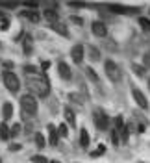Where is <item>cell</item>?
Here are the masks:
<instances>
[{
  "label": "cell",
  "mask_w": 150,
  "mask_h": 163,
  "mask_svg": "<svg viewBox=\"0 0 150 163\" xmlns=\"http://www.w3.org/2000/svg\"><path fill=\"white\" fill-rule=\"evenodd\" d=\"M52 30H54L56 33H61L63 37H69V35H71L69 30H67V26H65L63 22H56V24H52Z\"/></svg>",
  "instance_id": "13"
},
{
  "label": "cell",
  "mask_w": 150,
  "mask_h": 163,
  "mask_svg": "<svg viewBox=\"0 0 150 163\" xmlns=\"http://www.w3.org/2000/svg\"><path fill=\"white\" fill-rule=\"evenodd\" d=\"M93 122H95V126H96L98 130H108V126H109V117H108L106 111L96 109V111L93 113Z\"/></svg>",
  "instance_id": "5"
},
{
  "label": "cell",
  "mask_w": 150,
  "mask_h": 163,
  "mask_svg": "<svg viewBox=\"0 0 150 163\" xmlns=\"http://www.w3.org/2000/svg\"><path fill=\"white\" fill-rule=\"evenodd\" d=\"M20 109L24 115H30V117H35L37 115V109H39V104H37V98L33 95H22L20 97Z\"/></svg>",
  "instance_id": "2"
},
{
  "label": "cell",
  "mask_w": 150,
  "mask_h": 163,
  "mask_svg": "<svg viewBox=\"0 0 150 163\" xmlns=\"http://www.w3.org/2000/svg\"><path fill=\"white\" fill-rule=\"evenodd\" d=\"M58 139H59L58 128L54 124H48V143H50V147H56L58 145Z\"/></svg>",
  "instance_id": "11"
},
{
  "label": "cell",
  "mask_w": 150,
  "mask_h": 163,
  "mask_svg": "<svg viewBox=\"0 0 150 163\" xmlns=\"http://www.w3.org/2000/svg\"><path fill=\"white\" fill-rule=\"evenodd\" d=\"M7 28H9V19L4 17V19L0 20V30H7Z\"/></svg>",
  "instance_id": "34"
},
{
  "label": "cell",
  "mask_w": 150,
  "mask_h": 163,
  "mask_svg": "<svg viewBox=\"0 0 150 163\" xmlns=\"http://www.w3.org/2000/svg\"><path fill=\"white\" fill-rule=\"evenodd\" d=\"M148 85H150V82H148Z\"/></svg>",
  "instance_id": "44"
},
{
  "label": "cell",
  "mask_w": 150,
  "mask_h": 163,
  "mask_svg": "<svg viewBox=\"0 0 150 163\" xmlns=\"http://www.w3.org/2000/svg\"><path fill=\"white\" fill-rule=\"evenodd\" d=\"M104 71H106V76H108L113 84H117V82L122 80V71H121V67H119L113 59H106V61H104Z\"/></svg>",
  "instance_id": "4"
},
{
  "label": "cell",
  "mask_w": 150,
  "mask_h": 163,
  "mask_svg": "<svg viewBox=\"0 0 150 163\" xmlns=\"http://www.w3.org/2000/svg\"><path fill=\"white\" fill-rule=\"evenodd\" d=\"M139 26H141L145 32H150V19L148 17H139Z\"/></svg>",
  "instance_id": "25"
},
{
  "label": "cell",
  "mask_w": 150,
  "mask_h": 163,
  "mask_svg": "<svg viewBox=\"0 0 150 163\" xmlns=\"http://www.w3.org/2000/svg\"><path fill=\"white\" fill-rule=\"evenodd\" d=\"M48 69H50V61H41V71H45V72H46Z\"/></svg>",
  "instance_id": "36"
},
{
  "label": "cell",
  "mask_w": 150,
  "mask_h": 163,
  "mask_svg": "<svg viewBox=\"0 0 150 163\" xmlns=\"http://www.w3.org/2000/svg\"><path fill=\"white\" fill-rule=\"evenodd\" d=\"M24 17L28 19V20H32V22H39V13L37 11H24Z\"/></svg>",
  "instance_id": "23"
},
{
  "label": "cell",
  "mask_w": 150,
  "mask_h": 163,
  "mask_svg": "<svg viewBox=\"0 0 150 163\" xmlns=\"http://www.w3.org/2000/svg\"><path fill=\"white\" fill-rule=\"evenodd\" d=\"M111 143L115 145V147H119L121 145V135H119V130L115 128V130H111Z\"/></svg>",
  "instance_id": "27"
},
{
  "label": "cell",
  "mask_w": 150,
  "mask_h": 163,
  "mask_svg": "<svg viewBox=\"0 0 150 163\" xmlns=\"http://www.w3.org/2000/svg\"><path fill=\"white\" fill-rule=\"evenodd\" d=\"M58 134H59L61 137H67V135H69V132H67V124H63V122H61V124L58 126Z\"/></svg>",
  "instance_id": "29"
},
{
  "label": "cell",
  "mask_w": 150,
  "mask_h": 163,
  "mask_svg": "<svg viewBox=\"0 0 150 163\" xmlns=\"http://www.w3.org/2000/svg\"><path fill=\"white\" fill-rule=\"evenodd\" d=\"M132 97H134L135 104H137V106H139L143 111H147V109H148V100H147L145 93H143L141 89H137L135 85H132Z\"/></svg>",
  "instance_id": "6"
},
{
  "label": "cell",
  "mask_w": 150,
  "mask_h": 163,
  "mask_svg": "<svg viewBox=\"0 0 150 163\" xmlns=\"http://www.w3.org/2000/svg\"><path fill=\"white\" fill-rule=\"evenodd\" d=\"M104 152H106V147H104V145H98V148H96V150H93V152H91V156H93V158H96V156H100V154H104Z\"/></svg>",
  "instance_id": "32"
},
{
  "label": "cell",
  "mask_w": 150,
  "mask_h": 163,
  "mask_svg": "<svg viewBox=\"0 0 150 163\" xmlns=\"http://www.w3.org/2000/svg\"><path fill=\"white\" fill-rule=\"evenodd\" d=\"M58 74H59L61 80H71V78H72L71 67H69L65 61H59V63H58Z\"/></svg>",
  "instance_id": "9"
},
{
  "label": "cell",
  "mask_w": 150,
  "mask_h": 163,
  "mask_svg": "<svg viewBox=\"0 0 150 163\" xmlns=\"http://www.w3.org/2000/svg\"><path fill=\"white\" fill-rule=\"evenodd\" d=\"M0 163H2V160H0Z\"/></svg>",
  "instance_id": "43"
},
{
  "label": "cell",
  "mask_w": 150,
  "mask_h": 163,
  "mask_svg": "<svg viewBox=\"0 0 150 163\" xmlns=\"http://www.w3.org/2000/svg\"><path fill=\"white\" fill-rule=\"evenodd\" d=\"M4 17H6V15H4V13H2V11H0V20H2V19H4Z\"/></svg>",
  "instance_id": "41"
},
{
  "label": "cell",
  "mask_w": 150,
  "mask_h": 163,
  "mask_svg": "<svg viewBox=\"0 0 150 163\" xmlns=\"http://www.w3.org/2000/svg\"><path fill=\"white\" fill-rule=\"evenodd\" d=\"M32 161H35V163H48V160H46L45 156H39V154H35V156H32Z\"/></svg>",
  "instance_id": "33"
},
{
  "label": "cell",
  "mask_w": 150,
  "mask_h": 163,
  "mask_svg": "<svg viewBox=\"0 0 150 163\" xmlns=\"http://www.w3.org/2000/svg\"><path fill=\"white\" fill-rule=\"evenodd\" d=\"M108 9L113 11V13H126V7L119 6V4H108Z\"/></svg>",
  "instance_id": "22"
},
{
  "label": "cell",
  "mask_w": 150,
  "mask_h": 163,
  "mask_svg": "<svg viewBox=\"0 0 150 163\" xmlns=\"http://www.w3.org/2000/svg\"><path fill=\"white\" fill-rule=\"evenodd\" d=\"M45 19H46L48 22H52V24L59 22V13H58V9H56V7H48V6H46V9H45Z\"/></svg>",
  "instance_id": "10"
},
{
  "label": "cell",
  "mask_w": 150,
  "mask_h": 163,
  "mask_svg": "<svg viewBox=\"0 0 150 163\" xmlns=\"http://www.w3.org/2000/svg\"><path fill=\"white\" fill-rule=\"evenodd\" d=\"M19 134H22V126L20 124H13L9 128V137H17Z\"/></svg>",
  "instance_id": "24"
},
{
  "label": "cell",
  "mask_w": 150,
  "mask_h": 163,
  "mask_svg": "<svg viewBox=\"0 0 150 163\" xmlns=\"http://www.w3.org/2000/svg\"><path fill=\"white\" fill-rule=\"evenodd\" d=\"M0 139H2V141H7V139H9V128L6 126V122L0 124Z\"/></svg>",
  "instance_id": "21"
},
{
  "label": "cell",
  "mask_w": 150,
  "mask_h": 163,
  "mask_svg": "<svg viewBox=\"0 0 150 163\" xmlns=\"http://www.w3.org/2000/svg\"><path fill=\"white\" fill-rule=\"evenodd\" d=\"M89 58H91V61H98L100 59V50L96 46H89Z\"/></svg>",
  "instance_id": "19"
},
{
  "label": "cell",
  "mask_w": 150,
  "mask_h": 163,
  "mask_svg": "<svg viewBox=\"0 0 150 163\" xmlns=\"http://www.w3.org/2000/svg\"><path fill=\"white\" fill-rule=\"evenodd\" d=\"M65 119H67V122L71 124V126H76V117H74V113H72V109L71 108H65Z\"/></svg>",
  "instance_id": "17"
},
{
  "label": "cell",
  "mask_w": 150,
  "mask_h": 163,
  "mask_svg": "<svg viewBox=\"0 0 150 163\" xmlns=\"http://www.w3.org/2000/svg\"><path fill=\"white\" fill-rule=\"evenodd\" d=\"M35 145H37V148H45L46 147V139H45V135L41 132L35 134Z\"/></svg>",
  "instance_id": "18"
},
{
  "label": "cell",
  "mask_w": 150,
  "mask_h": 163,
  "mask_svg": "<svg viewBox=\"0 0 150 163\" xmlns=\"http://www.w3.org/2000/svg\"><path fill=\"white\" fill-rule=\"evenodd\" d=\"M11 117H13V104L11 102H4V106H2V119H4V122H7Z\"/></svg>",
  "instance_id": "12"
},
{
  "label": "cell",
  "mask_w": 150,
  "mask_h": 163,
  "mask_svg": "<svg viewBox=\"0 0 150 163\" xmlns=\"http://www.w3.org/2000/svg\"><path fill=\"white\" fill-rule=\"evenodd\" d=\"M91 32L96 35V37H106L108 35V28L102 20H93L91 22Z\"/></svg>",
  "instance_id": "7"
},
{
  "label": "cell",
  "mask_w": 150,
  "mask_h": 163,
  "mask_svg": "<svg viewBox=\"0 0 150 163\" xmlns=\"http://www.w3.org/2000/svg\"><path fill=\"white\" fill-rule=\"evenodd\" d=\"M17 6L19 4L15 2H0V7H6V9H17Z\"/></svg>",
  "instance_id": "30"
},
{
  "label": "cell",
  "mask_w": 150,
  "mask_h": 163,
  "mask_svg": "<svg viewBox=\"0 0 150 163\" xmlns=\"http://www.w3.org/2000/svg\"><path fill=\"white\" fill-rule=\"evenodd\" d=\"M2 80H4V85L7 87L9 93L17 95V93L20 91V80H19V76H17L13 71H4V72H2Z\"/></svg>",
  "instance_id": "3"
},
{
  "label": "cell",
  "mask_w": 150,
  "mask_h": 163,
  "mask_svg": "<svg viewBox=\"0 0 150 163\" xmlns=\"http://www.w3.org/2000/svg\"><path fill=\"white\" fill-rule=\"evenodd\" d=\"M72 22H76V24H82V22H84V20H82V19H80V17H76V15H74V17H72Z\"/></svg>",
  "instance_id": "38"
},
{
  "label": "cell",
  "mask_w": 150,
  "mask_h": 163,
  "mask_svg": "<svg viewBox=\"0 0 150 163\" xmlns=\"http://www.w3.org/2000/svg\"><path fill=\"white\" fill-rule=\"evenodd\" d=\"M80 147H82V148H87V147H89V132H87L85 128L80 130Z\"/></svg>",
  "instance_id": "14"
},
{
  "label": "cell",
  "mask_w": 150,
  "mask_h": 163,
  "mask_svg": "<svg viewBox=\"0 0 150 163\" xmlns=\"http://www.w3.org/2000/svg\"><path fill=\"white\" fill-rule=\"evenodd\" d=\"M71 58H72V61L76 65H80L84 61V45H74L71 48Z\"/></svg>",
  "instance_id": "8"
},
{
  "label": "cell",
  "mask_w": 150,
  "mask_h": 163,
  "mask_svg": "<svg viewBox=\"0 0 150 163\" xmlns=\"http://www.w3.org/2000/svg\"><path fill=\"white\" fill-rule=\"evenodd\" d=\"M20 148H22V147H20L19 143H13V145H9V150H11V152H15V150H20Z\"/></svg>",
  "instance_id": "37"
},
{
  "label": "cell",
  "mask_w": 150,
  "mask_h": 163,
  "mask_svg": "<svg viewBox=\"0 0 150 163\" xmlns=\"http://www.w3.org/2000/svg\"><path fill=\"white\" fill-rule=\"evenodd\" d=\"M141 163H143V161H141Z\"/></svg>",
  "instance_id": "45"
},
{
  "label": "cell",
  "mask_w": 150,
  "mask_h": 163,
  "mask_svg": "<svg viewBox=\"0 0 150 163\" xmlns=\"http://www.w3.org/2000/svg\"><path fill=\"white\" fill-rule=\"evenodd\" d=\"M143 67L145 69H150V50H147L143 54Z\"/></svg>",
  "instance_id": "28"
},
{
  "label": "cell",
  "mask_w": 150,
  "mask_h": 163,
  "mask_svg": "<svg viewBox=\"0 0 150 163\" xmlns=\"http://www.w3.org/2000/svg\"><path fill=\"white\" fill-rule=\"evenodd\" d=\"M119 135H121V141H122V143H128V137H130V130H128V126H124L122 130H119Z\"/></svg>",
  "instance_id": "26"
},
{
  "label": "cell",
  "mask_w": 150,
  "mask_h": 163,
  "mask_svg": "<svg viewBox=\"0 0 150 163\" xmlns=\"http://www.w3.org/2000/svg\"><path fill=\"white\" fill-rule=\"evenodd\" d=\"M2 65H4V67H7V69H11V67H13V63H11V61H2Z\"/></svg>",
  "instance_id": "39"
},
{
  "label": "cell",
  "mask_w": 150,
  "mask_h": 163,
  "mask_svg": "<svg viewBox=\"0 0 150 163\" xmlns=\"http://www.w3.org/2000/svg\"><path fill=\"white\" fill-rule=\"evenodd\" d=\"M26 87L30 89V95H33L35 98H46L50 95V82L45 74L26 76Z\"/></svg>",
  "instance_id": "1"
},
{
  "label": "cell",
  "mask_w": 150,
  "mask_h": 163,
  "mask_svg": "<svg viewBox=\"0 0 150 163\" xmlns=\"http://www.w3.org/2000/svg\"><path fill=\"white\" fill-rule=\"evenodd\" d=\"M52 163H59V161H52Z\"/></svg>",
  "instance_id": "42"
},
{
  "label": "cell",
  "mask_w": 150,
  "mask_h": 163,
  "mask_svg": "<svg viewBox=\"0 0 150 163\" xmlns=\"http://www.w3.org/2000/svg\"><path fill=\"white\" fill-rule=\"evenodd\" d=\"M30 132H32V124H26V132L24 134H30Z\"/></svg>",
  "instance_id": "40"
},
{
  "label": "cell",
  "mask_w": 150,
  "mask_h": 163,
  "mask_svg": "<svg viewBox=\"0 0 150 163\" xmlns=\"http://www.w3.org/2000/svg\"><path fill=\"white\" fill-rule=\"evenodd\" d=\"M132 71H134V74H135V76H139V78H141V76H145V71H147V69H145L143 65L132 63Z\"/></svg>",
  "instance_id": "20"
},
{
  "label": "cell",
  "mask_w": 150,
  "mask_h": 163,
  "mask_svg": "<svg viewBox=\"0 0 150 163\" xmlns=\"http://www.w3.org/2000/svg\"><path fill=\"white\" fill-rule=\"evenodd\" d=\"M32 43H33V39H32L30 35H26V37H24V41H22V48H24V54H26V56H30V54H32V48H33V46H32Z\"/></svg>",
  "instance_id": "15"
},
{
  "label": "cell",
  "mask_w": 150,
  "mask_h": 163,
  "mask_svg": "<svg viewBox=\"0 0 150 163\" xmlns=\"http://www.w3.org/2000/svg\"><path fill=\"white\" fill-rule=\"evenodd\" d=\"M85 76H87L93 84H98V82H100L98 74H96V72H95V69H91V67H85Z\"/></svg>",
  "instance_id": "16"
},
{
  "label": "cell",
  "mask_w": 150,
  "mask_h": 163,
  "mask_svg": "<svg viewBox=\"0 0 150 163\" xmlns=\"http://www.w3.org/2000/svg\"><path fill=\"white\" fill-rule=\"evenodd\" d=\"M24 6H26V7H28V11H30V9H32V11H33V9H35V7H37V6H39V4H37V2H24Z\"/></svg>",
  "instance_id": "35"
},
{
  "label": "cell",
  "mask_w": 150,
  "mask_h": 163,
  "mask_svg": "<svg viewBox=\"0 0 150 163\" xmlns=\"http://www.w3.org/2000/svg\"><path fill=\"white\" fill-rule=\"evenodd\" d=\"M115 126H117V130H122V128H124V119H122V115L115 117Z\"/></svg>",
  "instance_id": "31"
}]
</instances>
